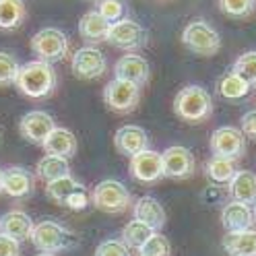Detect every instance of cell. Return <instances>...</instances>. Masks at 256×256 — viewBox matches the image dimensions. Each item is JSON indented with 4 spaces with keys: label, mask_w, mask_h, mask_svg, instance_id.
<instances>
[{
    "label": "cell",
    "mask_w": 256,
    "mask_h": 256,
    "mask_svg": "<svg viewBox=\"0 0 256 256\" xmlns=\"http://www.w3.org/2000/svg\"><path fill=\"white\" fill-rule=\"evenodd\" d=\"M153 234H155V230L149 228L147 223H142L138 219H132V221H128L124 226V230H122V242L128 248H136L138 250Z\"/></svg>",
    "instance_id": "28"
},
{
    "label": "cell",
    "mask_w": 256,
    "mask_h": 256,
    "mask_svg": "<svg viewBox=\"0 0 256 256\" xmlns=\"http://www.w3.org/2000/svg\"><path fill=\"white\" fill-rule=\"evenodd\" d=\"M91 204L110 215H120L132 204L128 188L118 180H102L91 192Z\"/></svg>",
    "instance_id": "4"
},
{
    "label": "cell",
    "mask_w": 256,
    "mask_h": 256,
    "mask_svg": "<svg viewBox=\"0 0 256 256\" xmlns=\"http://www.w3.org/2000/svg\"><path fill=\"white\" fill-rule=\"evenodd\" d=\"M70 68L76 78L91 81V78H98L108 70V60H106V54L98 50L95 46H85V48H78L72 54Z\"/></svg>",
    "instance_id": "10"
},
{
    "label": "cell",
    "mask_w": 256,
    "mask_h": 256,
    "mask_svg": "<svg viewBox=\"0 0 256 256\" xmlns=\"http://www.w3.org/2000/svg\"><path fill=\"white\" fill-rule=\"evenodd\" d=\"M14 85L29 100H42L46 95H50L56 87V70L52 66V62L31 60L23 64L19 68Z\"/></svg>",
    "instance_id": "1"
},
{
    "label": "cell",
    "mask_w": 256,
    "mask_h": 256,
    "mask_svg": "<svg viewBox=\"0 0 256 256\" xmlns=\"http://www.w3.org/2000/svg\"><path fill=\"white\" fill-rule=\"evenodd\" d=\"M256 0H219V8L223 14L234 19H244L254 10Z\"/></svg>",
    "instance_id": "31"
},
{
    "label": "cell",
    "mask_w": 256,
    "mask_h": 256,
    "mask_svg": "<svg viewBox=\"0 0 256 256\" xmlns=\"http://www.w3.org/2000/svg\"><path fill=\"white\" fill-rule=\"evenodd\" d=\"M114 145L116 149L126 155V157H132L140 151H145L147 145H149V136L145 132V128H140V126H132V124H128V126H122L116 130L114 134Z\"/></svg>",
    "instance_id": "17"
},
{
    "label": "cell",
    "mask_w": 256,
    "mask_h": 256,
    "mask_svg": "<svg viewBox=\"0 0 256 256\" xmlns=\"http://www.w3.org/2000/svg\"><path fill=\"white\" fill-rule=\"evenodd\" d=\"M19 62L12 54L8 52H0V85L8 87L17 81V74H19Z\"/></svg>",
    "instance_id": "32"
},
{
    "label": "cell",
    "mask_w": 256,
    "mask_h": 256,
    "mask_svg": "<svg viewBox=\"0 0 256 256\" xmlns=\"http://www.w3.org/2000/svg\"><path fill=\"white\" fill-rule=\"evenodd\" d=\"M31 232H34V221L25 211L14 209L0 217V234L17 240V242L31 240Z\"/></svg>",
    "instance_id": "18"
},
{
    "label": "cell",
    "mask_w": 256,
    "mask_h": 256,
    "mask_svg": "<svg viewBox=\"0 0 256 256\" xmlns=\"http://www.w3.org/2000/svg\"><path fill=\"white\" fill-rule=\"evenodd\" d=\"M140 100V85L130 83V81H122V78H114L110 81L104 89V102L106 106L116 112V114H128L136 108Z\"/></svg>",
    "instance_id": "9"
},
{
    "label": "cell",
    "mask_w": 256,
    "mask_h": 256,
    "mask_svg": "<svg viewBox=\"0 0 256 256\" xmlns=\"http://www.w3.org/2000/svg\"><path fill=\"white\" fill-rule=\"evenodd\" d=\"M54 128H56L54 118L42 110L27 112L19 122V130H21L23 138H27L29 142H36V145H44V140L48 138V134H50Z\"/></svg>",
    "instance_id": "14"
},
{
    "label": "cell",
    "mask_w": 256,
    "mask_h": 256,
    "mask_svg": "<svg viewBox=\"0 0 256 256\" xmlns=\"http://www.w3.org/2000/svg\"><path fill=\"white\" fill-rule=\"evenodd\" d=\"M138 256H140V254H138Z\"/></svg>",
    "instance_id": "42"
},
{
    "label": "cell",
    "mask_w": 256,
    "mask_h": 256,
    "mask_svg": "<svg viewBox=\"0 0 256 256\" xmlns=\"http://www.w3.org/2000/svg\"><path fill=\"white\" fill-rule=\"evenodd\" d=\"M23 0H0V29H17L25 21Z\"/></svg>",
    "instance_id": "27"
},
{
    "label": "cell",
    "mask_w": 256,
    "mask_h": 256,
    "mask_svg": "<svg viewBox=\"0 0 256 256\" xmlns=\"http://www.w3.org/2000/svg\"><path fill=\"white\" fill-rule=\"evenodd\" d=\"M250 85L244 81L242 76H238L234 70L230 74H226L221 78V83H219V93H221V98H226V100H232V102H238V100H244L246 95L250 93Z\"/></svg>",
    "instance_id": "29"
},
{
    "label": "cell",
    "mask_w": 256,
    "mask_h": 256,
    "mask_svg": "<svg viewBox=\"0 0 256 256\" xmlns=\"http://www.w3.org/2000/svg\"><path fill=\"white\" fill-rule=\"evenodd\" d=\"M221 223L228 232H240V230H250L254 223V215L250 211V204L232 200L223 206L221 211Z\"/></svg>",
    "instance_id": "19"
},
{
    "label": "cell",
    "mask_w": 256,
    "mask_h": 256,
    "mask_svg": "<svg viewBox=\"0 0 256 256\" xmlns=\"http://www.w3.org/2000/svg\"><path fill=\"white\" fill-rule=\"evenodd\" d=\"M238 76H242L244 81L254 89L256 87V52H246L242 54L236 62H234V68H232Z\"/></svg>",
    "instance_id": "30"
},
{
    "label": "cell",
    "mask_w": 256,
    "mask_h": 256,
    "mask_svg": "<svg viewBox=\"0 0 256 256\" xmlns=\"http://www.w3.org/2000/svg\"><path fill=\"white\" fill-rule=\"evenodd\" d=\"M223 250L230 256H256V232L240 230L228 232L223 238Z\"/></svg>",
    "instance_id": "21"
},
{
    "label": "cell",
    "mask_w": 256,
    "mask_h": 256,
    "mask_svg": "<svg viewBox=\"0 0 256 256\" xmlns=\"http://www.w3.org/2000/svg\"><path fill=\"white\" fill-rule=\"evenodd\" d=\"M31 50L40 56V60L56 62L68 54V38L56 27H44L31 38Z\"/></svg>",
    "instance_id": "8"
},
{
    "label": "cell",
    "mask_w": 256,
    "mask_h": 256,
    "mask_svg": "<svg viewBox=\"0 0 256 256\" xmlns=\"http://www.w3.org/2000/svg\"><path fill=\"white\" fill-rule=\"evenodd\" d=\"M230 196L238 202L254 204L256 202V174L248 170H240L230 182Z\"/></svg>",
    "instance_id": "22"
},
{
    "label": "cell",
    "mask_w": 256,
    "mask_h": 256,
    "mask_svg": "<svg viewBox=\"0 0 256 256\" xmlns=\"http://www.w3.org/2000/svg\"><path fill=\"white\" fill-rule=\"evenodd\" d=\"M174 112L180 120L190 122V124H198V122H204L213 114V100L202 87L188 85L176 95Z\"/></svg>",
    "instance_id": "2"
},
{
    "label": "cell",
    "mask_w": 256,
    "mask_h": 256,
    "mask_svg": "<svg viewBox=\"0 0 256 256\" xmlns=\"http://www.w3.org/2000/svg\"><path fill=\"white\" fill-rule=\"evenodd\" d=\"M252 215H254V221H256V202H254V211H252Z\"/></svg>",
    "instance_id": "39"
},
{
    "label": "cell",
    "mask_w": 256,
    "mask_h": 256,
    "mask_svg": "<svg viewBox=\"0 0 256 256\" xmlns=\"http://www.w3.org/2000/svg\"><path fill=\"white\" fill-rule=\"evenodd\" d=\"M21 242L0 234V256H21Z\"/></svg>",
    "instance_id": "36"
},
{
    "label": "cell",
    "mask_w": 256,
    "mask_h": 256,
    "mask_svg": "<svg viewBox=\"0 0 256 256\" xmlns=\"http://www.w3.org/2000/svg\"><path fill=\"white\" fill-rule=\"evenodd\" d=\"M162 162H164V176L166 178H174V180L190 178L196 168L194 155L190 153V149H186L182 145L168 147L162 153Z\"/></svg>",
    "instance_id": "12"
},
{
    "label": "cell",
    "mask_w": 256,
    "mask_h": 256,
    "mask_svg": "<svg viewBox=\"0 0 256 256\" xmlns=\"http://www.w3.org/2000/svg\"><path fill=\"white\" fill-rule=\"evenodd\" d=\"M110 21H106L100 10H89L83 14V19L78 21V34L83 36V40L93 42V44H100L108 40L110 34Z\"/></svg>",
    "instance_id": "23"
},
{
    "label": "cell",
    "mask_w": 256,
    "mask_h": 256,
    "mask_svg": "<svg viewBox=\"0 0 256 256\" xmlns=\"http://www.w3.org/2000/svg\"><path fill=\"white\" fill-rule=\"evenodd\" d=\"M46 153H52V155H62V157H72L76 153V136L68 130V128H54V130L48 134V138L44 140Z\"/></svg>",
    "instance_id": "24"
},
{
    "label": "cell",
    "mask_w": 256,
    "mask_h": 256,
    "mask_svg": "<svg viewBox=\"0 0 256 256\" xmlns=\"http://www.w3.org/2000/svg\"><path fill=\"white\" fill-rule=\"evenodd\" d=\"M182 44L196 56H215L221 48V38L209 23L192 21L182 31Z\"/></svg>",
    "instance_id": "6"
},
{
    "label": "cell",
    "mask_w": 256,
    "mask_h": 256,
    "mask_svg": "<svg viewBox=\"0 0 256 256\" xmlns=\"http://www.w3.org/2000/svg\"><path fill=\"white\" fill-rule=\"evenodd\" d=\"M38 256H54V254H46V252H42V254H38Z\"/></svg>",
    "instance_id": "40"
},
{
    "label": "cell",
    "mask_w": 256,
    "mask_h": 256,
    "mask_svg": "<svg viewBox=\"0 0 256 256\" xmlns=\"http://www.w3.org/2000/svg\"><path fill=\"white\" fill-rule=\"evenodd\" d=\"M46 192L54 202L68 206L70 211H83L91 204V196H89L87 188L81 182H76L74 178H70V174L64 176V178L54 180V182H48Z\"/></svg>",
    "instance_id": "5"
},
{
    "label": "cell",
    "mask_w": 256,
    "mask_h": 256,
    "mask_svg": "<svg viewBox=\"0 0 256 256\" xmlns=\"http://www.w3.org/2000/svg\"><path fill=\"white\" fill-rule=\"evenodd\" d=\"M110 46L124 52H134L147 46V29L130 19H120L110 25V34L106 40Z\"/></svg>",
    "instance_id": "7"
},
{
    "label": "cell",
    "mask_w": 256,
    "mask_h": 256,
    "mask_svg": "<svg viewBox=\"0 0 256 256\" xmlns=\"http://www.w3.org/2000/svg\"><path fill=\"white\" fill-rule=\"evenodd\" d=\"M242 132L256 140V110H250L242 118Z\"/></svg>",
    "instance_id": "38"
},
{
    "label": "cell",
    "mask_w": 256,
    "mask_h": 256,
    "mask_svg": "<svg viewBox=\"0 0 256 256\" xmlns=\"http://www.w3.org/2000/svg\"><path fill=\"white\" fill-rule=\"evenodd\" d=\"M70 174V166H68V157L62 155H52L48 153L46 157H42L38 162V176L48 184L54 182L58 178H64V176Z\"/></svg>",
    "instance_id": "25"
},
{
    "label": "cell",
    "mask_w": 256,
    "mask_h": 256,
    "mask_svg": "<svg viewBox=\"0 0 256 256\" xmlns=\"http://www.w3.org/2000/svg\"><path fill=\"white\" fill-rule=\"evenodd\" d=\"M211 151L217 157L240 159L246 153V138L240 128L234 126H221L211 134Z\"/></svg>",
    "instance_id": "11"
},
{
    "label": "cell",
    "mask_w": 256,
    "mask_h": 256,
    "mask_svg": "<svg viewBox=\"0 0 256 256\" xmlns=\"http://www.w3.org/2000/svg\"><path fill=\"white\" fill-rule=\"evenodd\" d=\"M138 252H140V256H170L172 248H170L168 238L155 232V234L147 240V242L138 248Z\"/></svg>",
    "instance_id": "33"
},
{
    "label": "cell",
    "mask_w": 256,
    "mask_h": 256,
    "mask_svg": "<svg viewBox=\"0 0 256 256\" xmlns=\"http://www.w3.org/2000/svg\"><path fill=\"white\" fill-rule=\"evenodd\" d=\"M114 74L116 78H122V81L145 85L149 81V62L138 54H124L114 64Z\"/></svg>",
    "instance_id": "16"
},
{
    "label": "cell",
    "mask_w": 256,
    "mask_h": 256,
    "mask_svg": "<svg viewBox=\"0 0 256 256\" xmlns=\"http://www.w3.org/2000/svg\"><path fill=\"white\" fill-rule=\"evenodd\" d=\"M132 213H134V219L147 223V226L153 228L155 232L166 226V209L162 206V202L153 196L138 198L132 206Z\"/></svg>",
    "instance_id": "20"
},
{
    "label": "cell",
    "mask_w": 256,
    "mask_h": 256,
    "mask_svg": "<svg viewBox=\"0 0 256 256\" xmlns=\"http://www.w3.org/2000/svg\"><path fill=\"white\" fill-rule=\"evenodd\" d=\"M31 242H34V246L40 252L56 254V252H64V250L76 246V236L64 226H60V223L46 219V221H40L34 226Z\"/></svg>",
    "instance_id": "3"
},
{
    "label": "cell",
    "mask_w": 256,
    "mask_h": 256,
    "mask_svg": "<svg viewBox=\"0 0 256 256\" xmlns=\"http://www.w3.org/2000/svg\"><path fill=\"white\" fill-rule=\"evenodd\" d=\"M0 178H2V170H0Z\"/></svg>",
    "instance_id": "41"
},
{
    "label": "cell",
    "mask_w": 256,
    "mask_h": 256,
    "mask_svg": "<svg viewBox=\"0 0 256 256\" xmlns=\"http://www.w3.org/2000/svg\"><path fill=\"white\" fill-rule=\"evenodd\" d=\"M206 178L215 184H230L232 178L236 176V164L234 159H228V157H217L213 155L211 162H206Z\"/></svg>",
    "instance_id": "26"
},
{
    "label": "cell",
    "mask_w": 256,
    "mask_h": 256,
    "mask_svg": "<svg viewBox=\"0 0 256 256\" xmlns=\"http://www.w3.org/2000/svg\"><path fill=\"white\" fill-rule=\"evenodd\" d=\"M200 196L206 204H219V202H223V198H226V192H223L219 186H206Z\"/></svg>",
    "instance_id": "37"
},
{
    "label": "cell",
    "mask_w": 256,
    "mask_h": 256,
    "mask_svg": "<svg viewBox=\"0 0 256 256\" xmlns=\"http://www.w3.org/2000/svg\"><path fill=\"white\" fill-rule=\"evenodd\" d=\"M128 250L130 248H128L122 240H106V242H102L98 246L95 256H130Z\"/></svg>",
    "instance_id": "35"
},
{
    "label": "cell",
    "mask_w": 256,
    "mask_h": 256,
    "mask_svg": "<svg viewBox=\"0 0 256 256\" xmlns=\"http://www.w3.org/2000/svg\"><path fill=\"white\" fill-rule=\"evenodd\" d=\"M34 176L25 168H10L2 172L0 178V192H4L10 198H25L34 190Z\"/></svg>",
    "instance_id": "15"
},
{
    "label": "cell",
    "mask_w": 256,
    "mask_h": 256,
    "mask_svg": "<svg viewBox=\"0 0 256 256\" xmlns=\"http://www.w3.org/2000/svg\"><path fill=\"white\" fill-rule=\"evenodd\" d=\"M130 174L132 178L145 184H153L157 180L164 178V162H162V153L145 149L136 155L130 157Z\"/></svg>",
    "instance_id": "13"
},
{
    "label": "cell",
    "mask_w": 256,
    "mask_h": 256,
    "mask_svg": "<svg viewBox=\"0 0 256 256\" xmlns=\"http://www.w3.org/2000/svg\"><path fill=\"white\" fill-rule=\"evenodd\" d=\"M100 14L110 21V23H116L124 17V4H122V0H102L100 2Z\"/></svg>",
    "instance_id": "34"
}]
</instances>
